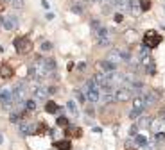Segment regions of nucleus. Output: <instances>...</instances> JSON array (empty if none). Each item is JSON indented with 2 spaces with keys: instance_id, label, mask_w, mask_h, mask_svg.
<instances>
[{
  "instance_id": "nucleus-1",
  "label": "nucleus",
  "mask_w": 165,
  "mask_h": 150,
  "mask_svg": "<svg viewBox=\"0 0 165 150\" xmlns=\"http://www.w3.org/2000/svg\"><path fill=\"white\" fill-rule=\"evenodd\" d=\"M13 45H14V48H16V52L22 54V56H25V54H29L32 50V41H31L29 36H18V38H14Z\"/></svg>"
},
{
  "instance_id": "nucleus-2",
  "label": "nucleus",
  "mask_w": 165,
  "mask_h": 150,
  "mask_svg": "<svg viewBox=\"0 0 165 150\" xmlns=\"http://www.w3.org/2000/svg\"><path fill=\"white\" fill-rule=\"evenodd\" d=\"M160 43H162V36L158 34L156 30H147V32L143 34V47H147V48H156Z\"/></svg>"
},
{
  "instance_id": "nucleus-3",
  "label": "nucleus",
  "mask_w": 165,
  "mask_h": 150,
  "mask_svg": "<svg viewBox=\"0 0 165 150\" xmlns=\"http://www.w3.org/2000/svg\"><path fill=\"white\" fill-rule=\"evenodd\" d=\"M18 132H20L23 138H27V136H32L34 134V121H29V120H20L18 121Z\"/></svg>"
},
{
  "instance_id": "nucleus-4",
  "label": "nucleus",
  "mask_w": 165,
  "mask_h": 150,
  "mask_svg": "<svg viewBox=\"0 0 165 150\" xmlns=\"http://www.w3.org/2000/svg\"><path fill=\"white\" fill-rule=\"evenodd\" d=\"M109 32H108V29L106 27H100L99 30H97V32H95V38H97V43H99L100 47H108V45H109Z\"/></svg>"
},
{
  "instance_id": "nucleus-5",
  "label": "nucleus",
  "mask_w": 165,
  "mask_h": 150,
  "mask_svg": "<svg viewBox=\"0 0 165 150\" xmlns=\"http://www.w3.org/2000/svg\"><path fill=\"white\" fill-rule=\"evenodd\" d=\"M113 97L117 102H128L133 95H131V91H129L128 88H119L117 91H113Z\"/></svg>"
},
{
  "instance_id": "nucleus-6",
  "label": "nucleus",
  "mask_w": 165,
  "mask_h": 150,
  "mask_svg": "<svg viewBox=\"0 0 165 150\" xmlns=\"http://www.w3.org/2000/svg\"><path fill=\"white\" fill-rule=\"evenodd\" d=\"M14 75L13 66L9 63H0V77L2 79H11Z\"/></svg>"
},
{
  "instance_id": "nucleus-7",
  "label": "nucleus",
  "mask_w": 165,
  "mask_h": 150,
  "mask_svg": "<svg viewBox=\"0 0 165 150\" xmlns=\"http://www.w3.org/2000/svg\"><path fill=\"white\" fill-rule=\"evenodd\" d=\"M70 9L74 11V13L83 14V13H85V9H86V0H72Z\"/></svg>"
},
{
  "instance_id": "nucleus-8",
  "label": "nucleus",
  "mask_w": 165,
  "mask_h": 150,
  "mask_svg": "<svg viewBox=\"0 0 165 150\" xmlns=\"http://www.w3.org/2000/svg\"><path fill=\"white\" fill-rule=\"evenodd\" d=\"M65 134L68 136V138H81V136H83V130L79 127L68 125V127H65Z\"/></svg>"
},
{
  "instance_id": "nucleus-9",
  "label": "nucleus",
  "mask_w": 165,
  "mask_h": 150,
  "mask_svg": "<svg viewBox=\"0 0 165 150\" xmlns=\"http://www.w3.org/2000/svg\"><path fill=\"white\" fill-rule=\"evenodd\" d=\"M143 102H145V106H154L156 104V100H158V95L154 91H147V93H143Z\"/></svg>"
},
{
  "instance_id": "nucleus-10",
  "label": "nucleus",
  "mask_w": 165,
  "mask_h": 150,
  "mask_svg": "<svg viewBox=\"0 0 165 150\" xmlns=\"http://www.w3.org/2000/svg\"><path fill=\"white\" fill-rule=\"evenodd\" d=\"M99 70L102 71V73H109V71L117 70V64L109 63V61H100V63H99Z\"/></svg>"
},
{
  "instance_id": "nucleus-11",
  "label": "nucleus",
  "mask_w": 165,
  "mask_h": 150,
  "mask_svg": "<svg viewBox=\"0 0 165 150\" xmlns=\"http://www.w3.org/2000/svg\"><path fill=\"white\" fill-rule=\"evenodd\" d=\"M106 61H109V63H113V64H119V63H122V57H120V50H111V52L108 54Z\"/></svg>"
},
{
  "instance_id": "nucleus-12",
  "label": "nucleus",
  "mask_w": 165,
  "mask_h": 150,
  "mask_svg": "<svg viewBox=\"0 0 165 150\" xmlns=\"http://www.w3.org/2000/svg\"><path fill=\"white\" fill-rule=\"evenodd\" d=\"M154 132H163V127H165V123L162 118H158V120H151V125H149Z\"/></svg>"
},
{
  "instance_id": "nucleus-13",
  "label": "nucleus",
  "mask_w": 165,
  "mask_h": 150,
  "mask_svg": "<svg viewBox=\"0 0 165 150\" xmlns=\"http://www.w3.org/2000/svg\"><path fill=\"white\" fill-rule=\"evenodd\" d=\"M43 68H45V71L47 73H50V71H54L56 70V61L54 59H47V57H43Z\"/></svg>"
},
{
  "instance_id": "nucleus-14",
  "label": "nucleus",
  "mask_w": 165,
  "mask_h": 150,
  "mask_svg": "<svg viewBox=\"0 0 165 150\" xmlns=\"http://www.w3.org/2000/svg\"><path fill=\"white\" fill-rule=\"evenodd\" d=\"M54 147L57 150H72V143L68 139H61V141H56L54 143Z\"/></svg>"
},
{
  "instance_id": "nucleus-15",
  "label": "nucleus",
  "mask_w": 165,
  "mask_h": 150,
  "mask_svg": "<svg viewBox=\"0 0 165 150\" xmlns=\"http://www.w3.org/2000/svg\"><path fill=\"white\" fill-rule=\"evenodd\" d=\"M45 111H47L49 114H54V113H57V111H59V107H57L56 102L49 100V102H45Z\"/></svg>"
},
{
  "instance_id": "nucleus-16",
  "label": "nucleus",
  "mask_w": 165,
  "mask_h": 150,
  "mask_svg": "<svg viewBox=\"0 0 165 150\" xmlns=\"http://www.w3.org/2000/svg\"><path fill=\"white\" fill-rule=\"evenodd\" d=\"M151 125V118L149 116H142V118H138V121H136V127L138 129H145Z\"/></svg>"
},
{
  "instance_id": "nucleus-17",
  "label": "nucleus",
  "mask_w": 165,
  "mask_h": 150,
  "mask_svg": "<svg viewBox=\"0 0 165 150\" xmlns=\"http://www.w3.org/2000/svg\"><path fill=\"white\" fill-rule=\"evenodd\" d=\"M135 143L136 145H138V147H145V145H147V138H145V136H142V134H136L135 136Z\"/></svg>"
},
{
  "instance_id": "nucleus-18",
  "label": "nucleus",
  "mask_w": 165,
  "mask_h": 150,
  "mask_svg": "<svg viewBox=\"0 0 165 150\" xmlns=\"http://www.w3.org/2000/svg\"><path fill=\"white\" fill-rule=\"evenodd\" d=\"M143 113V109H138V107H133L131 111H129V118L131 120H136V118H140V114Z\"/></svg>"
},
{
  "instance_id": "nucleus-19",
  "label": "nucleus",
  "mask_w": 165,
  "mask_h": 150,
  "mask_svg": "<svg viewBox=\"0 0 165 150\" xmlns=\"http://www.w3.org/2000/svg\"><path fill=\"white\" fill-rule=\"evenodd\" d=\"M162 141H165V132H154L151 143H162Z\"/></svg>"
},
{
  "instance_id": "nucleus-20",
  "label": "nucleus",
  "mask_w": 165,
  "mask_h": 150,
  "mask_svg": "<svg viewBox=\"0 0 165 150\" xmlns=\"http://www.w3.org/2000/svg\"><path fill=\"white\" fill-rule=\"evenodd\" d=\"M151 4H153V0H140V2H138V7H140L142 11H149Z\"/></svg>"
},
{
  "instance_id": "nucleus-21",
  "label": "nucleus",
  "mask_w": 165,
  "mask_h": 150,
  "mask_svg": "<svg viewBox=\"0 0 165 150\" xmlns=\"http://www.w3.org/2000/svg\"><path fill=\"white\" fill-rule=\"evenodd\" d=\"M133 106L138 107V109H145V102H143L142 97H135V100H133Z\"/></svg>"
},
{
  "instance_id": "nucleus-22",
  "label": "nucleus",
  "mask_w": 165,
  "mask_h": 150,
  "mask_svg": "<svg viewBox=\"0 0 165 150\" xmlns=\"http://www.w3.org/2000/svg\"><path fill=\"white\" fill-rule=\"evenodd\" d=\"M45 130H47V125H45L43 121H38V127H34V134L40 136V134H43Z\"/></svg>"
},
{
  "instance_id": "nucleus-23",
  "label": "nucleus",
  "mask_w": 165,
  "mask_h": 150,
  "mask_svg": "<svg viewBox=\"0 0 165 150\" xmlns=\"http://www.w3.org/2000/svg\"><path fill=\"white\" fill-rule=\"evenodd\" d=\"M56 125L57 127H68V125H70V123H68V120H66V118H65V116H59V118H57L56 120Z\"/></svg>"
},
{
  "instance_id": "nucleus-24",
  "label": "nucleus",
  "mask_w": 165,
  "mask_h": 150,
  "mask_svg": "<svg viewBox=\"0 0 165 150\" xmlns=\"http://www.w3.org/2000/svg\"><path fill=\"white\" fill-rule=\"evenodd\" d=\"M34 109H36V102L34 100H27V102H25V111L31 113V111H34Z\"/></svg>"
},
{
  "instance_id": "nucleus-25",
  "label": "nucleus",
  "mask_w": 165,
  "mask_h": 150,
  "mask_svg": "<svg viewBox=\"0 0 165 150\" xmlns=\"http://www.w3.org/2000/svg\"><path fill=\"white\" fill-rule=\"evenodd\" d=\"M66 107H68V111H70L72 114H75V116H77V106H75V102H68V104H66Z\"/></svg>"
},
{
  "instance_id": "nucleus-26",
  "label": "nucleus",
  "mask_w": 165,
  "mask_h": 150,
  "mask_svg": "<svg viewBox=\"0 0 165 150\" xmlns=\"http://www.w3.org/2000/svg\"><path fill=\"white\" fill-rule=\"evenodd\" d=\"M90 25H92V30H93V32H97V30L102 27V25L99 23V20H92V23H90Z\"/></svg>"
},
{
  "instance_id": "nucleus-27",
  "label": "nucleus",
  "mask_w": 165,
  "mask_h": 150,
  "mask_svg": "<svg viewBox=\"0 0 165 150\" xmlns=\"http://www.w3.org/2000/svg\"><path fill=\"white\" fill-rule=\"evenodd\" d=\"M13 7L14 9H22L23 7V0H13Z\"/></svg>"
},
{
  "instance_id": "nucleus-28",
  "label": "nucleus",
  "mask_w": 165,
  "mask_h": 150,
  "mask_svg": "<svg viewBox=\"0 0 165 150\" xmlns=\"http://www.w3.org/2000/svg\"><path fill=\"white\" fill-rule=\"evenodd\" d=\"M75 97H77V100L81 102V104H85V100H86V97L83 95V91H75Z\"/></svg>"
},
{
  "instance_id": "nucleus-29",
  "label": "nucleus",
  "mask_w": 165,
  "mask_h": 150,
  "mask_svg": "<svg viewBox=\"0 0 165 150\" xmlns=\"http://www.w3.org/2000/svg\"><path fill=\"white\" fill-rule=\"evenodd\" d=\"M50 48H52V45H50L49 41H43L41 43V50H43V52H49Z\"/></svg>"
},
{
  "instance_id": "nucleus-30",
  "label": "nucleus",
  "mask_w": 165,
  "mask_h": 150,
  "mask_svg": "<svg viewBox=\"0 0 165 150\" xmlns=\"http://www.w3.org/2000/svg\"><path fill=\"white\" fill-rule=\"evenodd\" d=\"M136 132H138V127H136V123H135V125L131 127V130H129V134H131V136H136Z\"/></svg>"
},
{
  "instance_id": "nucleus-31",
  "label": "nucleus",
  "mask_w": 165,
  "mask_h": 150,
  "mask_svg": "<svg viewBox=\"0 0 165 150\" xmlns=\"http://www.w3.org/2000/svg\"><path fill=\"white\" fill-rule=\"evenodd\" d=\"M77 70H81V71L86 70V63H79V64H77Z\"/></svg>"
},
{
  "instance_id": "nucleus-32",
  "label": "nucleus",
  "mask_w": 165,
  "mask_h": 150,
  "mask_svg": "<svg viewBox=\"0 0 165 150\" xmlns=\"http://www.w3.org/2000/svg\"><path fill=\"white\" fill-rule=\"evenodd\" d=\"M41 6L45 7V9H50V4L47 2V0H41Z\"/></svg>"
},
{
  "instance_id": "nucleus-33",
  "label": "nucleus",
  "mask_w": 165,
  "mask_h": 150,
  "mask_svg": "<svg viewBox=\"0 0 165 150\" xmlns=\"http://www.w3.org/2000/svg\"><path fill=\"white\" fill-rule=\"evenodd\" d=\"M115 21H117V23H120V21H122V14H115Z\"/></svg>"
},
{
  "instance_id": "nucleus-34",
  "label": "nucleus",
  "mask_w": 165,
  "mask_h": 150,
  "mask_svg": "<svg viewBox=\"0 0 165 150\" xmlns=\"http://www.w3.org/2000/svg\"><path fill=\"white\" fill-rule=\"evenodd\" d=\"M93 113H95V111H93V107H86V114H90V116H92Z\"/></svg>"
},
{
  "instance_id": "nucleus-35",
  "label": "nucleus",
  "mask_w": 165,
  "mask_h": 150,
  "mask_svg": "<svg viewBox=\"0 0 165 150\" xmlns=\"http://www.w3.org/2000/svg\"><path fill=\"white\" fill-rule=\"evenodd\" d=\"M4 7H6V2H4V0H0V13L4 11Z\"/></svg>"
},
{
  "instance_id": "nucleus-36",
  "label": "nucleus",
  "mask_w": 165,
  "mask_h": 150,
  "mask_svg": "<svg viewBox=\"0 0 165 150\" xmlns=\"http://www.w3.org/2000/svg\"><path fill=\"white\" fill-rule=\"evenodd\" d=\"M2 143H4V138H2V134H0V145H2Z\"/></svg>"
},
{
  "instance_id": "nucleus-37",
  "label": "nucleus",
  "mask_w": 165,
  "mask_h": 150,
  "mask_svg": "<svg viewBox=\"0 0 165 150\" xmlns=\"http://www.w3.org/2000/svg\"><path fill=\"white\" fill-rule=\"evenodd\" d=\"M126 150H133V148H126Z\"/></svg>"
}]
</instances>
